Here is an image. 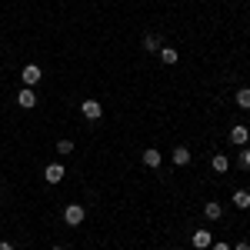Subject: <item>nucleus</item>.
<instances>
[{"label":"nucleus","mask_w":250,"mask_h":250,"mask_svg":"<svg viewBox=\"0 0 250 250\" xmlns=\"http://www.w3.org/2000/svg\"><path fill=\"white\" fill-rule=\"evenodd\" d=\"M83 217H87V210H83L80 204H70V207L63 210V220H67L70 227H80V224H83Z\"/></svg>","instance_id":"obj_1"},{"label":"nucleus","mask_w":250,"mask_h":250,"mask_svg":"<svg viewBox=\"0 0 250 250\" xmlns=\"http://www.w3.org/2000/svg\"><path fill=\"white\" fill-rule=\"evenodd\" d=\"M20 77H23V87H34V83H40V77H43V70H40L37 63H27V67L20 70Z\"/></svg>","instance_id":"obj_2"},{"label":"nucleus","mask_w":250,"mask_h":250,"mask_svg":"<svg viewBox=\"0 0 250 250\" xmlns=\"http://www.w3.org/2000/svg\"><path fill=\"white\" fill-rule=\"evenodd\" d=\"M80 114L87 117V120H100V117H104V107H100L97 100H83V104H80Z\"/></svg>","instance_id":"obj_3"},{"label":"nucleus","mask_w":250,"mask_h":250,"mask_svg":"<svg viewBox=\"0 0 250 250\" xmlns=\"http://www.w3.org/2000/svg\"><path fill=\"white\" fill-rule=\"evenodd\" d=\"M17 104L23 107V110H34V107H37V94H34L30 87H23V90L17 94Z\"/></svg>","instance_id":"obj_4"},{"label":"nucleus","mask_w":250,"mask_h":250,"mask_svg":"<svg viewBox=\"0 0 250 250\" xmlns=\"http://www.w3.org/2000/svg\"><path fill=\"white\" fill-rule=\"evenodd\" d=\"M43 180H47V184H60V180H63V167H60V164H47V167H43Z\"/></svg>","instance_id":"obj_5"},{"label":"nucleus","mask_w":250,"mask_h":250,"mask_svg":"<svg viewBox=\"0 0 250 250\" xmlns=\"http://www.w3.org/2000/svg\"><path fill=\"white\" fill-rule=\"evenodd\" d=\"M247 140H250V130L244 127V124H240V127H233V130H230V144H237V147H244Z\"/></svg>","instance_id":"obj_6"},{"label":"nucleus","mask_w":250,"mask_h":250,"mask_svg":"<svg viewBox=\"0 0 250 250\" xmlns=\"http://www.w3.org/2000/svg\"><path fill=\"white\" fill-rule=\"evenodd\" d=\"M210 244H213L210 230H197V233H193V247H197V250H207Z\"/></svg>","instance_id":"obj_7"},{"label":"nucleus","mask_w":250,"mask_h":250,"mask_svg":"<svg viewBox=\"0 0 250 250\" xmlns=\"http://www.w3.org/2000/svg\"><path fill=\"white\" fill-rule=\"evenodd\" d=\"M210 164H213V170H217V173H227V167H230V160H227L224 154H213Z\"/></svg>","instance_id":"obj_8"},{"label":"nucleus","mask_w":250,"mask_h":250,"mask_svg":"<svg viewBox=\"0 0 250 250\" xmlns=\"http://www.w3.org/2000/svg\"><path fill=\"white\" fill-rule=\"evenodd\" d=\"M173 164H177V167L190 164V150H187V147H177V150H173Z\"/></svg>","instance_id":"obj_9"},{"label":"nucleus","mask_w":250,"mask_h":250,"mask_svg":"<svg viewBox=\"0 0 250 250\" xmlns=\"http://www.w3.org/2000/svg\"><path fill=\"white\" fill-rule=\"evenodd\" d=\"M233 207L247 210V207H250V193H247V190H237V193H233Z\"/></svg>","instance_id":"obj_10"},{"label":"nucleus","mask_w":250,"mask_h":250,"mask_svg":"<svg viewBox=\"0 0 250 250\" xmlns=\"http://www.w3.org/2000/svg\"><path fill=\"white\" fill-rule=\"evenodd\" d=\"M144 50H150V54H160V37L147 34V37H144Z\"/></svg>","instance_id":"obj_11"},{"label":"nucleus","mask_w":250,"mask_h":250,"mask_svg":"<svg viewBox=\"0 0 250 250\" xmlns=\"http://www.w3.org/2000/svg\"><path fill=\"white\" fill-rule=\"evenodd\" d=\"M144 164H147V167H160V150H154V147L144 150Z\"/></svg>","instance_id":"obj_12"},{"label":"nucleus","mask_w":250,"mask_h":250,"mask_svg":"<svg viewBox=\"0 0 250 250\" xmlns=\"http://www.w3.org/2000/svg\"><path fill=\"white\" fill-rule=\"evenodd\" d=\"M220 204H217V200H210V204H207V207H204V217H207V220H217V217H220Z\"/></svg>","instance_id":"obj_13"},{"label":"nucleus","mask_w":250,"mask_h":250,"mask_svg":"<svg viewBox=\"0 0 250 250\" xmlns=\"http://www.w3.org/2000/svg\"><path fill=\"white\" fill-rule=\"evenodd\" d=\"M177 57H180V54H177L173 47H160V60H164V63H177Z\"/></svg>","instance_id":"obj_14"},{"label":"nucleus","mask_w":250,"mask_h":250,"mask_svg":"<svg viewBox=\"0 0 250 250\" xmlns=\"http://www.w3.org/2000/svg\"><path fill=\"white\" fill-rule=\"evenodd\" d=\"M237 104H240L244 110H250V87H244V90H237Z\"/></svg>","instance_id":"obj_15"},{"label":"nucleus","mask_w":250,"mask_h":250,"mask_svg":"<svg viewBox=\"0 0 250 250\" xmlns=\"http://www.w3.org/2000/svg\"><path fill=\"white\" fill-rule=\"evenodd\" d=\"M57 150H60V154H70V150H74V144H70V140H60Z\"/></svg>","instance_id":"obj_16"},{"label":"nucleus","mask_w":250,"mask_h":250,"mask_svg":"<svg viewBox=\"0 0 250 250\" xmlns=\"http://www.w3.org/2000/svg\"><path fill=\"white\" fill-rule=\"evenodd\" d=\"M240 167H244V170H250V150H244V157H240Z\"/></svg>","instance_id":"obj_17"},{"label":"nucleus","mask_w":250,"mask_h":250,"mask_svg":"<svg viewBox=\"0 0 250 250\" xmlns=\"http://www.w3.org/2000/svg\"><path fill=\"white\" fill-rule=\"evenodd\" d=\"M0 250H14V244L10 240H0Z\"/></svg>","instance_id":"obj_18"},{"label":"nucleus","mask_w":250,"mask_h":250,"mask_svg":"<svg viewBox=\"0 0 250 250\" xmlns=\"http://www.w3.org/2000/svg\"><path fill=\"white\" fill-rule=\"evenodd\" d=\"M233 250H250V244H247V240H240V244H237Z\"/></svg>","instance_id":"obj_19"},{"label":"nucleus","mask_w":250,"mask_h":250,"mask_svg":"<svg viewBox=\"0 0 250 250\" xmlns=\"http://www.w3.org/2000/svg\"><path fill=\"white\" fill-rule=\"evenodd\" d=\"M213 250H233L230 244H213Z\"/></svg>","instance_id":"obj_20"},{"label":"nucleus","mask_w":250,"mask_h":250,"mask_svg":"<svg viewBox=\"0 0 250 250\" xmlns=\"http://www.w3.org/2000/svg\"><path fill=\"white\" fill-rule=\"evenodd\" d=\"M50 250H67V247H50Z\"/></svg>","instance_id":"obj_21"}]
</instances>
